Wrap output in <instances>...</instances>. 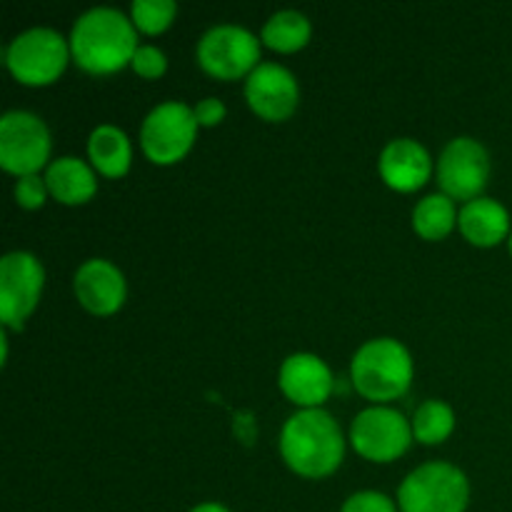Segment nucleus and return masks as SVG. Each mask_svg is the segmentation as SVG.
<instances>
[{
    "mask_svg": "<svg viewBox=\"0 0 512 512\" xmlns=\"http://www.w3.org/2000/svg\"><path fill=\"white\" fill-rule=\"evenodd\" d=\"M138 35L133 23L115 8H93L80 15L70 35L75 63L93 75L115 73L133 63Z\"/></svg>",
    "mask_w": 512,
    "mask_h": 512,
    "instance_id": "1",
    "label": "nucleus"
},
{
    "mask_svg": "<svg viewBox=\"0 0 512 512\" xmlns=\"http://www.w3.org/2000/svg\"><path fill=\"white\" fill-rule=\"evenodd\" d=\"M280 453L298 475L325 478L343 463L345 440L333 415L320 408L300 410L285 423Z\"/></svg>",
    "mask_w": 512,
    "mask_h": 512,
    "instance_id": "2",
    "label": "nucleus"
},
{
    "mask_svg": "<svg viewBox=\"0 0 512 512\" xmlns=\"http://www.w3.org/2000/svg\"><path fill=\"white\" fill-rule=\"evenodd\" d=\"M413 380V360L405 345L393 338L365 343L353 358V383L368 400L385 403L408 390Z\"/></svg>",
    "mask_w": 512,
    "mask_h": 512,
    "instance_id": "3",
    "label": "nucleus"
},
{
    "mask_svg": "<svg viewBox=\"0 0 512 512\" xmlns=\"http://www.w3.org/2000/svg\"><path fill=\"white\" fill-rule=\"evenodd\" d=\"M468 498V478L450 463L420 465L398 490L403 512H465Z\"/></svg>",
    "mask_w": 512,
    "mask_h": 512,
    "instance_id": "4",
    "label": "nucleus"
},
{
    "mask_svg": "<svg viewBox=\"0 0 512 512\" xmlns=\"http://www.w3.org/2000/svg\"><path fill=\"white\" fill-rule=\"evenodd\" d=\"M10 73L25 85H48L68 63V43L50 28H33L20 33L5 53Z\"/></svg>",
    "mask_w": 512,
    "mask_h": 512,
    "instance_id": "5",
    "label": "nucleus"
},
{
    "mask_svg": "<svg viewBox=\"0 0 512 512\" xmlns=\"http://www.w3.org/2000/svg\"><path fill=\"white\" fill-rule=\"evenodd\" d=\"M195 130H198L195 110H190L180 100H168L150 110L140 128V140H143L145 155L153 163L170 165L178 163L188 153L195 140Z\"/></svg>",
    "mask_w": 512,
    "mask_h": 512,
    "instance_id": "6",
    "label": "nucleus"
},
{
    "mask_svg": "<svg viewBox=\"0 0 512 512\" xmlns=\"http://www.w3.org/2000/svg\"><path fill=\"white\" fill-rule=\"evenodd\" d=\"M50 155V133L43 120L25 110L0 120V165L15 175H35Z\"/></svg>",
    "mask_w": 512,
    "mask_h": 512,
    "instance_id": "7",
    "label": "nucleus"
},
{
    "mask_svg": "<svg viewBox=\"0 0 512 512\" xmlns=\"http://www.w3.org/2000/svg\"><path fill=\"white\" fill-rule=\"evenodd\" d=\"M260 40L240 25H215L200 38L198 63L220 80H235L258 68Z\"/></svg>",
    "mask_w": 512,
    "mask_h": 512,
    "instance_id": "8",
    "label": "nucleus"
},
{
    "mask_svg": "<svg viewBox=\"0 0 512 512\" xmlns=\"http://www.w3.org/2000/svg\"><path fill=\"white\" fill-rule=\"evenodd\" d=\"M353 448L375 463H390L408 450L413 425L393 408H368L353 420L350 428Z\"/></svg>",
    "mask_w": 512,
    "mask_h": 512,
    "instance_id": "9",
    "label": "nucleus"
},
{
    "mask_svg": "<svg viewBox=\"0 0 512 512\" xmlns=\"http://www.w3.org/2000/svg\"><path fill=\"white\" fill-rule=\"evenodd\" d=\"M43 290V268L30 253H8L0 263V320L20 330Z\"/></svg>",
    "mask_w": 512,
    "mask_h": 512,
    "instance_id": "10",
    "label": "nucleus"
},
{
    "mask_svg": "<svg viewBox=\"0 0 512 512\" xmlns=\"http://www.w3.org/2000/svg\"><path fill=\"white\" fill-rule=\"evenodd\" d=\"M490 175L488 150L473 138L450 140L440 155L438 183L450 200H475Z\"/></svg>",
    "mask_w": 512,
    "mask_h": 512,
    "instance_id": "11",
    "label": "nucleus"
},
{
    "mask_svg": "<svg viewBox=\"0 0 512 512\" xmlns=\"http://www.w3.org/2000/svg\"><path fill=\"white\" fill-rule=\"evenodd\" d=\"M245 98L250 108L265 120H288L298 108V80L278 63H260L245 83Z\"/></svg>",
    "mask_w": 512,
    "mask_h": 512,
    "instance_id": "12",
    "label": "nucleus"
},
{
    "mask_svg": "<svg viewBox=\"0 0 512 512\" xmlns=\"http://www.w3.org/2000/svg\"><path fill=\"white\" fill-rule=\"evenodd\" d=\"M280 388L305 410L320 408L333 390V373L328 365L310 353H295L280 368Z\"/></svg>",
    "mask_w": 512,
    "mask_h": 512,
    "instance_id": "13",
    "label": "nucleus"
},
{
    "mask_svg": "<svg viewBox=\"0 0 512 512\" xmlns=\"http://www.w3.org/2000/svg\"><path fill=\"white\" fill-rule=\"evenodd\" d=\"M75 295L90 313L110 315L123 305L125 278L113 263L93 258L75 273Z\"/></svg>",
    "mask_w": 512,
    "mask_h": 512,
    "instance_id": "14",
    "label": "nucleus"
},
{
    "mask_svg": "<svg viewBox=\"0 0 512 512\" xmlns=\"http://www.w3.org/2000/svg\"><path fill=\"white\" fill-rule=\"evenodd\" d=\"M380 175L390 188L413 193L430 178V155L418 140L398 138L385 145L380 155Z\"/></svg>",
    "mask_w": 512,
    "mask_h": 512,
    "instance_id": "15",
    "label": "nucleus"
},
{
    "mask_svg": "<svg viewBox=\"0 0 512 512\" xmlns=\"http://www.w3.org/2000/svg\"><path fill=\"white\" fill-rule=\"evenodd\" d=\"M460 230L473 245L490 248V245H498L500 240L508 238L510 215L498 200L475 198L460 210Z\"/></svg>",
    "mask_w": 512,
    "mask_h": 512,
    "instance_id": "16",
    "label": "nucleus"
},
{
    "mask_svg": "<svg viewBox=\"0 0 512 512\" xmlns=\"http://www.w3.org/2000/svg\"><path fill=\"white\" fill-rule=\"evenodd\" d=\"M45 185H48L50 195L65 205L88 203L98 190L93 170L83 160L70 158V155L50 163L48 173H45Z\"/></svg>",
    "mask_w": 512,
    "mask_h": 512,
    "instance_id": "17",
    "label": "nucleus"
},
{
    "mask_svg": "<svg viewBox=\"0 0 512 512\" xmlns=\"http://www.w3.org/2000/svg\"><path fill=\"white\" fill-rule=\"evenodd\" d=\"M88 153L95 168L108 175V178H120V175L128 173L130 158H133L128 135L115 128V125H100V128L93 130Z\"/></svg>",
    "mask_w": 512,
    "mask_h": 512,
    "instance_id": "18",
    "label": "nucleus"
},
{
    "mask_svg": "<svg viewBox=\"0 0 512 512\" xmlns=\"http://www.w3.org/2000/svg\"><path fill=\"white\" fill-rule=\"evenodd\" d=\"M263 40L273 50L293 53L310 40V20L298 10H280L265 23Z\"/></svg>",
    "mask_w": 512,
    "mask_h": 512,
    "instance_id": "19",
    "label": "nucleus"
},
{
    "mask_svg": "<svg viewBox=\"0 0 512 512\" xmlns=\"http://www.w3.org/2000/svg\"><path fill=\"white\" fill-rule=\"evenodd\" d=\"M455 205L448 195H428L413 210V225L420 238L440 240L453 230Z\"/></svg>",
    "mask_w": 512,
    "mask_h": 512,
    "instance_id": "20",
    "label": "nucleus"
},
{
    "mask_svg": "<svg viewBox=\"0 0 512 512\" xmlns=\"http://www.w3.org/2000/svg\"><path fill=\"white\" fill-rule=\"evenodd\" d=\"M455 428V415L450 405L443 400H428L415 410L413 418V435L425 445H438L448 440V435Z\"/></svg>",
    "mask_w": 512,
    "mask_h": 512,
    "instance_id": "21",
    "label": "nucleus"
},
{
    "mask_svg": "<svg viewBox=\"0 0 512 512\" xmlns=\"http://www.w3.org/2000/svg\"><path fill=\"white\" fill-rule=\"evenodd\" d=\"M175 10H178V5L173 0H135L133 20L143 33L155 35L173 23Z\"/></svg>",
    "mask_w": 512,
    "mask_h": 512,
    "instance_id": "22",
    "label": "nucleus"
},
{
    "mask_svg": "<svg viewBox=\"0 0 512 512\" xmlns=\"http://www.w3.org/2000/svg\"><path fill=\"white\" fill-rule=\"evenodd\" d=\"M130 65H133L135 73L143 75V78H160V75L165 73V68H168V60H165V55L160 53L155 45H140V48L135 50L133 63Z\"/></svg>",
    "mask_w": 512,
    "mask_h": 512,
    "instance_id": "23",
    "label": "nucleus"
},
{
    "mask_svg": "<svg viewBox=\"0 0 512 512\" xmlns=\"http://www.w3.org/2000/svg\"><path fill=\"white\" fill-rule=\"evenodd\" d=\"M340 512H398V508H395V503L388 495L365 490V493L350 495Z\"/></svg>",
    "mask_w": 512,
    "mask_h": 512,
    "instance_id": "24",
    "label": "nucleus"
},
{
    "mask_svg": "<svg viewBox=\"0 0 512 512\" xmlns=\"http://www.w3.org/2000/svg\"><path fill=\"white\" fill-rule=\"evenodd\" d=\"M45 180H40L38 175H23L15 185V198L23 208H40L45 203Z\"/></svg>",
    "mask_w": 512,
    "mask_h": 512,
    "instance_id": "25",
    "label": "nucleus"
},
{
    "mask_svg": "<svg viewBox=\"0 0 512 512\" xmlns=\"http://www.w3.org/2000/svg\"><path fill=\"white\" fill-rule=\"evenodd\" d=\"M225 118V105L218 98H205L200 100L198 108H195V120L198 125H218Z\"/></svg>",
    "mask_w": 512,
    "mask_h": 512,
    "instance_id": "26",
    "label": "nucleus"
},
{
    "mask_svg": "<svg viewBox=\"0 0 512 512\" xmlns=\"http://www.w3.org/2000/svg\"><path fill=\"white\" fill-rule=\"evenodd\" d=\"M190 512H230V510L223 508V505H218V503H203V505H198V508H193Z\"/></svg>",
    "mask_w": 512,
    "mask_h": 512,
    "instance_id": "27",
    "label": "nucleus"
},
{
    "mask_svg": "<svg viewBox=\"0 0 512 512\" xmlns=\"http://www.w3.org/2000/svg\"><path fill=\"white\" fill-rule=\"evenodd\" d=\"M510 253H512V233H510Z\"/></svg>",
    "mask_w": 512,
    "mask_h": 512,
    "instance_id": "28",
    "label": "nucleus"
}]
</instances>
